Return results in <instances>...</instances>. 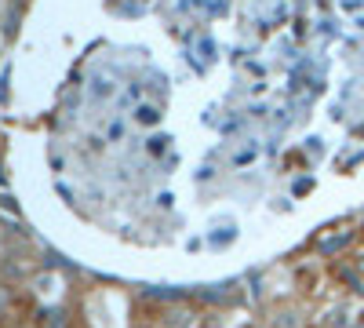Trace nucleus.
<instances>
[{
	"mask_svg": "<svg viewBox=\"0 0 364 328\" xmlns=\"http://www.w3.org/2000/svg\"><path fill=\"white\" fill-rule=\"evenodd\" d=\"M269 328H306V317H302L299 310H277L273 314V321H269Z\"/></svg>",
	"mask_w": 364,
	"mask_h": 328,
	"instance_id": "obj_1",
	"label": "nucleus"
},
{
	"mask_svg": "<svg viewBox=\"0 0 364 328\" xmlns=\"http://www.w3.org/2000/svg\"><path fill=\"white\" fill-rule=\"evenodd\" d=\"M350 241H353V230H346V233H339V237H331V241H324V245H321V252H324V255H331V252L346 248Z\"/></svg>",
	"mask_w": 364,
	"mask_h": 328,
	"instance_id": "obj_2",
	"label": "nucleus"
},
{
	"mask_svg": "<svg viewBox=\"0 0 364 328\" xmlns=\"http://www.w3.org/2000/svg\"><path fill=\"white\" fill-rule=\"evenodd\" d=\"M139 121H142V125H157V110L142 106V110H139Z\"/></svg>",
	"mask_w": 364,
	"mask_h": 328,
	"instance_id": "obj_3",
	"label": "nucleus"
}]
</instances>
